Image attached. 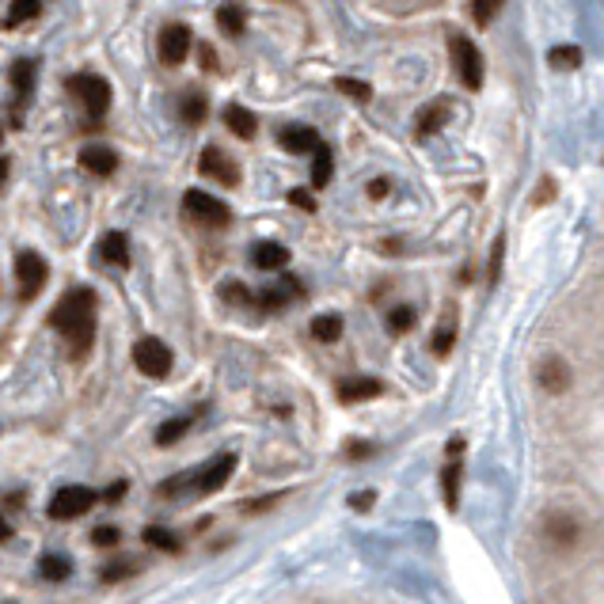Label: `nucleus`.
I'll return each mask as SVG.
<instances>
[{"instance_id":"nucleus-1","label":"nucleus","mask_w":604,"mask_h":604,"mask_svg":"<svg viewBox=\"0 0 604 604\" xmlns=\"http://www.w3.org/2000/svg\"><path fill=\"white\" fill-rule=\"evenodd\" d=\"M50 327L61 331L77 354H84L91 346V339H96V293L91 289H69L58 301V308L50 312Z\"/></svg>"},{"instance_id":"nucleus-2","label":"nucleus","mask_w":604,"mask_h":604,"mask_svg":"<svg viewBox=\"0 0 604 604\" xmlns=\"http://www.w3.org/2000/svg\"><path fill=\"white\" fill-rule=\"evenodd\" d=\"M540 540H544V547H552V552H559V555L578 552L581 521L574 514H566V509H552V514L540 517Z\"/></svg>"},{"instance_id":"nucleus-3","label":"nucleus","mask_w":604,"mask_h":604,"mask_svg":"<svg viewBox=\"0 0 604 604\" xmlns=\"http://www.w3.org/2000/svg\"><path fill=\"white\" fill-rule=\"evenodd\" d=\"M69 96H77L80 107L88 111L91 122H99L107 115V107H111V84H107L103 77H96V72H80V77H69L65 80Z\"/></svg>"},{"instance_id":"nucleus-4","label":"nucleus","mask_w":604,"mask_h":604,"mask_svg":"<svg viewBox=\"0 0 604 604\" xmlns=\"http://www.w3.org/2000/svg\"><path fill=\"white\" fill-rule=\"evenodd\" d=\"M182 213H187L190 221L206 225V228H225L232 221V209L221 198H213L206 190H187V198H182Z\"/></svg>"},{"instance_id":"nucleus-5","label":"nucleus","mask_w":604,"mask_h":604,"mask_svg":"<svg viewBox=\"0 0 604 604\" xmlns=\"http://www.w3.org/2000/svg\"><path fill=\"white\" fill-rule=\"evenodd\" d=\"M91 506H96V490L72 483V487H61L58 494H53L50 506H46V514H50L53 521H77V517L88 514Z\"/></svg>"},{"instance_id":"nucleus-6","label":"nucleus","mask_w":604,"mask_h":604,"mask_svg":"<svg viewBox=\"0 0 604 604\" xmlns=\"http://www.w3.org/2000/svg\"><path fill=\"white\" fill-rule=\"evenodd\" d=\"M134 365L144 373V376H153V380H163L172 373V350L163 346L160 339H137V346H134Z\"/></svg>"},{"instance_id":"nucleus-7","label":"nucleus","mask_w":604,"mask_h":604,"mask_svg":"<svg viewBox=\"0 0 604 604\" xmlns=\"http://www.w3.org/2000/svg\"><path fill=\"white\" fill-rule=\"evenodd\" d=\"M46 263H42V255H34V251H20L15 255V282H20V297H39L42 285H46Z\"/></svg>"},{"instance_id":"nucleus-8","label":"nucleus","mask_w":604,"mask_h":604,"mask_svg":"<svg viewBox=\"0 0 604 604\" xmlns=\"http://www.w3.org/2000/svg\"><path fill=\"white\" fill-rule=\"evenodd\" d=\"M536 384L547 392V395H562V392H571V384H574V369H571V361L552 354V358H544L536 365Z\"/></svg>"},{"instance_id":"nucleus-9","label":"nucleus","mask_w":604,"mask_h":604,"mask_svg":"<svg viewBox=\"0 0 604 604\" xmlns=\"http://www.w3.org/2000/svg\"><path fill=\"white\" fill-rule=\"evenodd\" d=\"M452 65H456L460 80H464L471 91L483 84V58H479V50H475L471 39H460V34L452 39Z\"/></svg>"},{"instance_id":"nucleus-10","label":"nucleus","mask_w":604,"mask_h":604,"mask_svg":"<svg viewBox=\"0 0 604 604\" xmlns=\"http://www.w3.org/2000/svg\"><path fill=\"white\" fill-rule=\"evenodd\" d=\"M236 471V452H221V456H213V464L206 468V471H194V483H190V490L194 494H213V490H221L225 483H228V475Z\"/></svg>"},{"instance_id":"nucleus-11","label":"nucleus","mask_w":604,"mask_h":604,"mask_svg":"<svg viewBox=\"0 0 604 604\" xmlns=\"http://www.w3.org/2000/svg\"><path fill=\"white\" fill-rule=\"evenodd\" d=\"M198 172L201 175H209V179H217V182H225V187H236L240 182V168L221 153V149H201V156H198Z\"/></svg>"},{"instance_id":"nucleus-12","label":"nucleus","mask_w":604,"mask_h":604,"mask_svg":"<svg viewBox=\"0 0 604 604\" xmlns=\"http://www.w3.org/2000/svg\"><path fill=\"white\" fill-rule=\"evenodd\" d=\"M187 50H190V27L168 23L160 31V61L163 65H179L182 58H187Z\"/></svg>"},{"instance_id":"nucleus-13","label":"nucleus","mask_w":604,"mask_h":604,"mask_svg":"<svg viewBox=\"0 0 604 604\" xmlns=\"http://www.w3.org/2000/svg\"><path fill=\"white\" fill-rule=\"evenodd\" d=\"M80 168L91 172V175H99V179H107L118 168V156L107 149V144H88V149H80Z\"/></svg>"},{"instance_id":"nucleus-14","label":"nucleus","mask_w":604,"mask_h":604,"mask_svg":"<svg viewBox=\"0 0 604 604\" xmlns=\"http://www.w3.org/2000/svg\"><path fill=\"white\" fill-rule=\"evenodd\" d=\"M380 392H384V384L376 376H354V380L339 384V399L342 403H365V399H376Z\"/></svg>"},{"instance_id":"nucleus-15","label":"nucleus","mask_w":604,"mask_h":604,"mask_svg":"<svg viewBox=\"0 0 604 604\" xmlns=\"http://www.w3.org/2000/svg\"><path fill=\"white\" fill-rule=\"evenodd\" d=\"M282 149L285 153H316L320 149V134L316 130H308V125H289V130H282Z\"/></svg>"},{"instance_id":"nucleus-16","label":"nucleus","mask_w":604,"mask_h":604,"mask_svg":"<svg viewBox=\"0 0 604 604\" xmlns=\"http://www.w3.org/2000/svg\"><path fill=\"white\" fill-rule=\"evenodd\" d=\"M225 125L228 130L240 137V141H251L255 137V130H259V118H255L247 107H240V103H228L225 107Z\"/></svg>"},{"instance_id":"nucleus-17","label":"nucleus","mask_w":604,"mask_h":604,"mask_svg":"<svg viewBox=\"0 0 604 604\" xmlns=\"http://www.w3.org/2000/svg\"><path fill=\"white\" fill-rule=\"evenodd\" d=\"M251 263L259 270H282L289 263V251L282 244H274V240H263V244L251 247Z\"/></svg>"},{"instance_id":"nucleus-18","label":"nucleus","mask_w":604,"mask_h":604,"mask_svg":"<svg viewBox=\"0 0 604 604\" xmlns=\"http://www.w3.org/2000/svg\"><path fill=\"white\" fill-rule=\"evenodd\" d=\"M99 255H103V263H111V266H130V240H125L122 232H107L99 244Z\"/></svg>"},{"instance_id":"nucleus-19","label":"nucleus","mask_w":604,"mask_h":604,"mask_svg":"<svg viewBox=\"0 0 604 604\" xmlns=\"http://www.w3.org/2000/svg\"><path fill=\"white\" fill-rule=\"evenodd\" d=\"M449 122V103H430L423 115H418V122H414V130L423 134V137H430V134H437L441 125Z\"/></svg>"},{"instance_id":"nucleus-20","label":"nucleus","mask_w":604,"mask_h":604,"mask_svg":"<svg viewBox=\"0 0 604 604\" xmlns=\"http://www.w3.org/2000/svg\"><path fill=\"white\" fill-rule=\"evenodd\" d=\"M217 27H221L225 34H232V39H240V34L247 31V20H244V12H240V5H221L217 8Z\"/></svg>"},{"instance_id":"nucleus-21","label":"nucleus","mask_w":604,"mask_h":604,"mask_svg":"<svg viewBox=\"0 0 604 604\" xmlns=\"http://www.w3.org/2000/svg\"><path fill=\"white\" fill-rule=\"evenodd\" d=\"M312 339L316 342H339L342 339V320L339 316H316L312 320Z\"/></svg>"},{"instance_id":"nucleus-22","label":"nucleus","mask_w":604,"mask_h":604,"mask_svg":"<svg viewBox=\"0 0 604 604\" xmlns=\"http://www.w3.org/2000/svg\"><path fill=\"white\" fill-rule=\"evenodd\" d=\"M206 111H209L206 96H194V91H190V96H182V103H179V118L187 125H198L201 118H206Z\"/></svg>"},{"instance_id":"nucleus-23","label":"nucleus","mask_w":604,"mask_h":604,"mask_svg":"<svg viewBox=\"0 0 604 604\" xmlns=\"http://www.w3.org/2000/svg\"><path fill=\"white\" fill-rule=\"evenodd\" d=\"M414 323H418V312H414L411 304H399V308H392V312H388V331L392 335H407Z\"/></svg>"},{"instance_id":"nucleus-24","label":"nucleus","mask_w":604,"mask_h":604,"mask_svg":"<svg viewBox=\"0 0 604 604\" xmlns=\"http://www.w3.org/2000/svg\"><path fill=\"white\" fill-rule=\"evenodd\" d=\"M441 490H445V506L449 509L460 506V464H449L441 471Z\"/></svg>"},{"instance_id":"nucleus-25","label":"nucleus","mask_w":604,"mask_h":604,"mask_svg":"<svg viewBox=\"0 0 604 604\" xmlns=\"http://www.w3.org/2000/svg\"><path fill=\"white\" fill-rule=\"evenodd\" d=\"M316 156V163H312V187H327L331 182V172H335V163H331V153H327V144H320V149L312 153Z\"/></svg>"},{"instance_id":"nucleus-26","label":"nucleus","mask_w":604,"mask_h":604,"mask_svg":"<svg viewBox=\"0 0 604 604\" xmlns=\"http://www.w3.org/2000/svg\"><path fill=\"white\" fill-rule=\"evenodd\" d=\"M12 88L20 91V99L31 96V88H34V61H15L12 65Z\"/></svg>"},{"instance_id":"nucleus-27","label":"nucleus","mask_w":604,"mask_h":604,"mask_svg":"<svg viewBox=\"0 0 604 604\" xmlns=\"http://www.w3.org/2000/svg\"><path fill=\"white\" fill-rule=\"evenodd\" d=\"M39 571H42V578H50V581H65V578L72 574V562H69L65 555H42Z\"/></svg>"},{"instance_id":"nucleus-28","label":"nucleus","mask_w":604,"mask_h":604,"mask_svg":"<svg viewBox=\"0 0 604 604\" xmlns=\"http://www.w3.org/2000/svg\"><path fill=\"white\" fill-rule=\"evenodd\" d=\"M144 544L149 547H156V552H179V540H175V533H168V528H160V525H153V528H144Z\"/></svg>"},{"instance_id":"nucleus-29","label":"nucleus","mask_w":604,"mask_h":604,"mask_svg":"<svg viewBox=\"0 0 604 604\" xmlns=\"http://www.w3.org/2000/svg\"><path fill=\"white\" fill-rule=\"evenodd\" d=\"M187 430H190V418H172V423H163V426L156 430V445L168 449V445H175Z\"/></svg>"},{"instance_id":"nucleus-30","label":"nucleus","mask_w":604,"mask_h":604,"mask_svg":"<svg viewBox=\"0 0 604 604\" xmlns=\"http://www.w3.org/2000/svg\"><path fill=\"white\" fill-rule=\"evenodd\" d=\"M335 88L342 91V96H350L354 103H369V99H373V88L365 84V80H354V77H339Z\"/></svg>"},{"instance_id":"nucleus-31","label":"nucleus","mask_w":604,"mask_h":604,"mask_svg":"<svg viewBox=\"0 0 604 604\" xmlns=\"http://www.w3.org/2000/svg\"><path fill=\"white\" fill-rule=\"evenodd\" d=\"M39 5H42V0H12V12H8L5 27H15V23L34 20V15H39Z\"/></svg>"},{"instance_id":"nucleus-32","label":"nucleus","mask_w":604,"mask_h":604,"mask_svg":"<svg viewBox=\"0 0 604 604\" xmlns=\"http://www.w3.org/2000/svg\"><path fill=\"white\" fill-rule=\"evenodd\" d=\"M547 61H552V69H578L581 65V50L578 46H555L552 53H547Z\"/></svg>"},{"instance_id":"nucleus-33","label":"nucleus","mask_w":604,"mask_h":604,"mask_svg":"<svg viewBox=\"0 0 604 604\" xmlns=\"http://www.w3.org/2000/svg\"><path fill=\"white\" fill-rule=\"evenodd\" d=\"M502 8V0H471V12H475V23H490L494 12Z\"/></svg>"},{"instance_id":"nucleus-34","label":"nucleus","mask_w":604,"mask_h":604,"mask_svg":"<svg viewBox=\"0 0 604 604\" xmlns=\"http://www.w3.org/2000/svg\"><path fill=\"white\" fill-rule=\"evenodd\" d=\"M452 342H456V327H441V331L433 335V354H449L452 350Z\"/></svg>"},{"instance_id":"nucleus-35","label":"nucleus","mask_w":604,"mask_h":604,"mask_svg":"<svg viewBox=\"0 0 604 604\" xmlns=\"http://www.w3.org/2000/svg\"><path fill=\"white\" fill-rule=\"evenodd\" d=\"M221 297H225V301H232V304H247V301H251V297H247V289H244L240 282L221 285Z\"/></svg>"},{"instance_id":"nucleus-36","label":"nucleus","mask_w":604,"mask_h":604,"mask_svg":"<svg viewBox=\"0 0 604 604\" xmlns=\"http://www.w3.org/2000/svg\"><path fill=\"white\" fill-rule=\"evenodd\" d=\"M130 574H134V562H115V566H107L99 578L103 581H122V578H130Z\"/></svg>"},{"instance_id":"nucleus-37","label":"nucleus","mask_w":604,"mask_h":604,"mask_svg":"<svg viewBox=\"0 0 604 604\" xmlns=\"http://www.w3.org/2000/svg\"><path fill=\"white\" fill-rule=\"evenodd\" d=\"M289 201H293L297 209H304V213H312V209H316V198L308 194V190H289Z\"/></svg>"},{"instance_id":"nucleus-38","label":"nucleus","mask_w":604,"mask_h":604,"mask_svg":"<svg viewBox=\"0 0 604 604\" xmlns=\"http://www.w3.org/2000/svg\"><path fill=\"white\" fill-rule=\"evenodd\" d=\"M91 540H96L99 547H115V544H118V528H96V533H91Z\"/></svg>"},{"instance_id":"nucleus-39","label":"nucleus","mask_w":604,"mask_h":604,"mask_svg":"<svg viewBox=\"0 0 604 604\" xmlns=\"http://www.w3.org/2000/svg\"><path fill=\"white\" fill-rule=\"evenodd\" d=\"M373 502H376V494H373V490H358V494H350V506H354V509H369Z\"/></svg>"},{"instance_id":"nucleus-40","label":"nucleus","mask_w":604,"mask_h":604,"mask_svg":"<svg viewBox=\"0 0 604 604\" xmlns=\"http://www.w3.org/2000/svg\"><path fill=\"white\" fill-rule=\"evenodd\" d=\"M198 61L206 65L209 72H217V53H213V46H206V42H201V46H198Z\"/></svg>"},{"instance_id":"nucleus-41","label":"nucleus","mask_w":604,"mask_h":604,"mask_svg":"<svg viewBox=\"0 0 604 604\" xmlns=\"http://www.w3.org/2000/svg\"><path fill=\"white\" fill-rule=\"evenodd\" d=\"M369 194H373V198H384V194H388V182H384V179L369 182Z\"/></svg>"},{"instance_id":"nucleus-42","label":"nucleus","mask_w":604,"mask_h":604,"mask_svg":"<svg viewBox=\"0 0 604 604\" xmlns=\"http://www.w3.org/2000/svg\"><path fill=\"white\" fill-rule=\"evenodd\" d=\"M122 494H125V483H115L111 490H107V494H103V498H107V502H118V498H122Z\"/></svg>"},{"instance_id":"nucleus-43","label":"nucleus","mask_w":604,"mask_h":604,"mask_svg":"<svg viewBox=\"0 0 604 604\" xmlns=\"http://www.w3.org/2000/svg\"><path fill=\"white\" fill-rule=\"evenodd\" d=\"M12 536V528H8V521H5V514H0V540H8Z\"/></svg>"},{"instance_id":"nucleus-44","label":"nucleus","mask_w":604,"mask_h":604,"mask_svg":"<svg viewBox=\"0 0 604 604\" xmlns=\"http://www.w3.org/2000/svg\"><path fill=\"white\" fill-rule=\"evenodd\" d=\"M5 179H8V160H0V187H5Z\"/></svg>"}]
</instances>
